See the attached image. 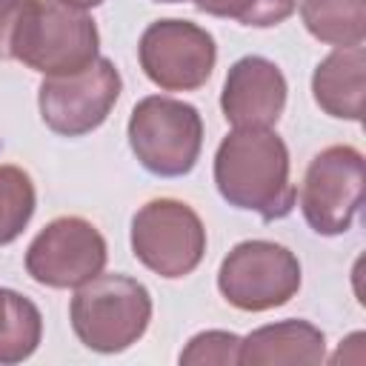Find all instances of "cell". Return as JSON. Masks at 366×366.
<instances>
[{
    "label": "cell",
    "mask_w": 366,
    "mask_h": 366,
    "mask_svg": "<svg viewBox=\"0 0 366 366\" xmlns=\"http://www.w3.org/2000/svg\"><path fill=\"white\" fill-rule=\"evenodd\" d=\"M289 149L274 129H232L214 152L220 197L272 223L292 214L297 189L289 177Z\"/></svg>",
    "instance_id": "6da1fadb"
},
{
    "label": "cell",
    "mask_w": 366,
    "mask_h": 366,
    "mask_svg": "<svg viewBox=\"0 0 366 366\" xmlns=\"http://www.w3.org/2000/svg\"><path fill=\"white\" fill-rule=\"evenodd\" d=\"M152 295L129 274H97L74 289L69 320L77 340L100 355H117L134 346L152 323Z\"/></svg>",
    "instance_id": "7a4b0ae2"
},
{
    "label": "cell",
    "mask_w": 366,
    "mask_h": 366,
    "mask_svg": "<svg viewBox=\"0 0 366 366\" xmlns=\"http://www.w3.org/2000/svg\"><path fill=\"white\" fill-rule=\"evenodd\" d=\"M100 57V31L86 9L66 0H34L14 43V60L43 77L74 74Z\"/></svg>",
    "instance_id": "3957f363"
},
{
    "label": "cell",
    "mask_w": 366,
    "mask_h": 366,
    "mask_svg": "<svg viewBox=\"0 0 366 366\" xmlns=\"http://www.w3.org/2000/svg\"><path fill=\"white\" fill-rule=\"evenodd\" d=\"M126 134L146 172L157 177H183L200 157L203 117L186 100L149 94L132 109Z\"/></svg>",
    "instance_id": "277c9868"
},
{
    "label": "cell",
    "mask_w": 366,
    "mask_h": 366,
    "mask_svg": "<svg viewBox=\"0 0 366 366\" xmlns=\"http://www.w3.org/2000/svg\"><path fill=\"white\" fill-rule=\"evenodd\" d=\"M132 252L149 272L166 280L186 277L206 254V226L189 203L154 197L132 217Z\"/></svg>",
    "instance_id": "5b68a950"
},
{
    "label": "cell",
    "mask_w": 366,
    "mask_h": 366,
    "mask_svg": "<svg viewBox=\"0 0 366 366\" xmlns=\"http://www.w3.org/2000/svg\"><path fill=\"white\" fill-rule=\"evenodd\" d=\"M300 280L297 254L274 240H243L232 246L217 269L223 300L240 312H269L289 303Z\"/></svg>",
    "instance_id": "8992f818"
},
{
    "label": "cell",
    "mask_w": 366,
    "mask_h": 366,
    "mask_svg": "<svg viewBox=\"0 0 366 366\" xmlns=\"http://www.w3.org/2000/svg\"><path fill=\"white\" fill-rule=\"evenodd\" d=\"M366 160L355 146H326L306 166L297 203L312 232L346 234L363 203Z\"/></svg>",
    "instance_id": "52a82bcc"
},
{
    "label": "cell",
    "mask_w": 366,
    "mask_h": 366,
    "mask_svg": "<svg viewBox=\"0 0 366 366\" xmlns=\"http://www.w3.org/2000/svg\"><path fill=\"white\" fill-rule=\"evenodd\" d=\"M123 77L109 57H97L74 74L43 77L37 106L43 123L60 137H83L106 123L120 100Z\"/></svg>",
    "instance_id": "ba28073f"
},
{
    "label": "cell",
    "mask_w": 366,
    "mask_h": 366,
    "mask_svg": "<svg viewBox=\"0 0 366 366\" xmlns=\"http://www.w3.org/2000/svg\"><path fill=\"white\" fill-rule=\"evenodd\" d=\"M106 237L77 214L49 220L26 249V272L49 289H77L106 269Z\"/></svg>",
    "instance_id": "9c48e42d"
},
{
    "label": "cell",
    "mask_w": 366,
    "mask_h": 366,
    "mask_svg": "<svg viewBox=\"0 0 366 366\" xmlns=\"http://www.w3.org/2000/svg\"><path fill=\"white\" fill-rule=\"evenodd\" d=\"M137 60L143 74L157 89L194 92L212 77L217 46L203 26L180 17H166L146 26L137 43Z\"/></svg>",
    "instance_id": "30bf717a"
},
{
    "label": "cell",
    "mask_w": 366,
    "mask_h": 366,
    "mask_svg": "<svg viewBox=\"0 0 366 366\" xmlns=\"http://www.w3.org/2000/svg\"><path fill=\"white\" fill-rule=\"evenodd\" d=\"M286 77L277 63L260 54L234 60L226 71L220 109L234 129H274L286 109Z\"/></svg>",
    "instance_id": "8fae6325"
},
{
    "label": "cell",
    "mask_w": 366,
    "mask_h": 366,
    "mask_svg": "<svg viewBox=\"0 0 366 366\" xmlns=\"http://www.w3.org/2000/svg\"><path fill=\"white\" fill-rule=\"evenodd\" d=\"M326 360L323 332L300 317L266 323L246 337H240V366H277V363H306L317 366Z\"/></svg>",
    "instance_id": "7c38bea8"
},
{
    "label": "cell",
    "mask_w": 366,
    "mask_h": 366,
    "mask_svg": "<svg viewBox=\"0 0 366 366\" xmlns=\"http://www.w3.org/2000/svg\"><path fill=\"white\" fill-rule=\"evenodd\" d=\"M363 74H366V51L363 46L335 49L326 54L312 74V97L315 103L337 120H363Z\"/></svg>",
    "instance_id": "4fadbf2b"
},
{
    "label": "cell",
    "mask_w": 366,
    "mask_h": 366,
    "mask_svg": "<svg viewBox=\"0 0 366 366\" xmlns=\"http://www.w3.org/2000/svg\"><path fill=\"white\" fill-rule=\"evenodd\" d=\"M300 20L315 40L335 49L366 40V0H300Z\"/></svg>",
    "instance_id": "5bb4252c"
},
{
    "label": "cell",
    "mask_w": 366,
    "mask_h": 366,
    "mask_svg": "<svg viewBox=\"0 0 366 366\" xmlns=\"http://www.w3.org/2000/svg\"><path fill=\"white\" fill-rule=\"evenodd\" d=\"M43 337V315L34 300L0 286V366L31 357Z\"/></svg>",
    "instance_id": "9a60e30c"
},
{
    "label": "cell",
    "mask_w": 366,
    "mask_h": 366,
    "mask_svg": "<svg viewBox=\"0 0 366 366\" xmlns=\"http://www.w3.org/2000/svg\"><path fill=\"white\" fill-rule=\"evenodd\" d=\"M37 209V192L20 166H0V246L17 240Z\"/></svg>",
    "instance_id": "2e32d148"
},
{
    "label": "cell",
    "mask_w": 366,
    "mask_h": 366,
    "mask_svg": "<svg viewBox=\"0 0 366 366\" xmlns=\"http://www.w3.org/2000/svg\"><path fill=\"white\" fill-rule=\"evenodd\" d=\"M200 11L212 17L237 20L240 26L252 29H269L292 17L297 9V0H192Z\"/></svg>",
    "instance_id": "e0dca14e"
},
{
    "label": "cell",
    "mask_w": 366,
    "mask_h": 366,
    "mask_svg": "<svg viewBox=\"0 0 366 366\" xmlns=\"http://www.w3.org/2000/svg\"><path fill=\"white\" fill-rule=\"evenodd\" d=\"M180 363L186 366H237L240 363V337L226 329L197 332L180 352Z\"/></svg>",
    "instance_id": "ac0fdd59"
},
{
    "label": "cell",
    "mask_w": 366,
    "mask_h": 366,
    "mask_svg": "<svg viewBox=\"0 0 366 366\" xmlns=\"http://www.w3.org/2000/svg\"><path fill=\"white\" fill-rule=\"evenodd\" d=\"M34 0H0V60H14V43Z\"/></svg>",
    "instance_id": "d6986e66"
},
{
    "label": "cell",
    "mask_w": 366,
    "mask_h": 366,
    "mask_svg": "<svg viewBox=\"0 0 366 366\" xmlns=\"http://www.w3.org/2000/svg\"><path fill=\"white\" fill-rule=\"evenodd\" d=\"M154 3H183V0H154Z\"/></svg>",
    "instance_id": "ffe728a7"
}]
</instances>
